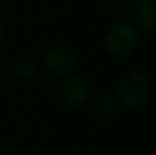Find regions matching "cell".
Listing matches in <instances>:
<instances>
[{
    "label": "cell",
    "instance_id": "obj_1",
    "mask_svg": "<svg viewBox=\"0 0 156 155\" xmlns=\"http://www.w3.org/2000/svg\"><path fill=\"white\" fill-rule=\"evenodd\" d=\"M152 94L150 78L140 72L132 70L124 73L117 85V99L127 108H138L149 101Z\"/></svg>",
    "mask_w": 156,
    "mask_h": 155
},
{
    "label": "cell",
    "instance_id": "obj_2",
    "mask_svg": "<svg viewBox=\"0 0 156 155\" xmlns=\"http://www.w3.org/2000/svg\"><path fill=\"white\" fill-rule=\"evenodd\" d=\"M140 41V31L133 23L118 21L114 23L105 34L103 46L112 56H127L135 50Z\"/></svg>",
    "mask_w": 156,
    "mask_h": 155
},
{
    "label": "cell",
    "instance_id": "obj_3",
    "mask_svg": "<svg viewBox=\"0 0 156 155\" xmlns=\"http://www.w3.org/2000/svg\"><path fill=\"white\" fill-rule=\"evenodd\" d=\"M77 65V55L68 47H53L44 56V68L53 78L70 76Z\"/></svg>",
    "mask_w": 156,
    "mask_h": 155
},
{
    "label": "cell",
    "instance_id": "obj_4",
    "mask_svg": "<svg viewBox=\"0 0 156 155\" xmlns=\"http://www.w3.org/2000/svg\"><path fill=\"white\" fill-rule=\"evenodd\" d=\"M61 96L65 105L70 108H80L90 101L91 88L88 81L80 75H70L62 82Z\"/></svg>",
    "mask_w": 156,
    "mask_h": 155
},
{
    "label": "cell",
    "instance_id": "obj_5",
    "mask_svg": "<svg viewBox=\"0 0 156 155\" xmlns=\"http://www.w3.org/2000/svg\"><path fill=\"white\" fill-rule=\"evenodd\" d=\"M132 15L138 31L156 34V0H136Z\"/></svg>",
    "mask_w": 156,
    "mask_h": 155
},
{
    "label": "cell",
    "instance_id": "obj_6",
    "mask_svg": "<svg viewBox=\"0 0 156 155\" xmlns=\"http://www.w3.org/2000/svg\"><path fill=\"white\" fill-rule=\"evenodd\" d=\"M9 70L12 76L17 79H21V81L29 79L38 73L40 59L34 53H21L12 59V62L9 64Z\"/></svg>",
    "mask_w": 156,
    "mask_h": 155
},
{
    "label": "cell",
    "instance_id": "obj_7",
    "mask_svg": "<svg viewBox=\"0 0 156 155\" xmlns=\"http://www.w3.org/2000/svg\"><path fill=\"white\" fill-rule=\"evenodd\" d=\"M118 108H120V102L112 94H102L96 99L94 103V113L100 119H111L114 114L118 113Z\"/></svg>",
    "mask_w": 156,
    "mask_h": 155
},
{
    "label": "cell",
    "instance_id": "obj_8",
    "mask_svg": "<svg viewBox=\"0 0 156 155\" xmlns=\"http://www.w3.org/2000/svg\"><path fill=\"white\" fill-rule=\"evenodd\" d=\"M8 70H9V62H8V59H6L3 55H0V78H3V76L8 73Z\"/></svg>",
    "mask_w": 156,
    "mask_h": 155
},
{
    "label": "cell",
    "instance_id": "obj_9",
    "mask_svg": "<svg viewBox=\"0 0 156 155\" xmlns=\"http://www.w3.org/2000/svg\"><path fill=\"white\" fill-rule=\"evenodd\" d=\"M5 40H6V29H5V24H3V21L0 20V47L3 46Z\"/></svg>",
    "mask_w": 156,
    "mask_h": 155
},
{
    "label": "cell",
    "instance_id": "obj_10",
    "mask_svg": "<svg viewBox=\"0 0 156 155\" xmlns=\"http://www.w3.org/2000/svg\"><path fill=\"white\" fill-rule=\"evenodd\" d=\"M5 5H6V0H0V9H3Z\"/></svg>",
    "mask_w": 156,
    "mask_h": 155
}]
</instances>
